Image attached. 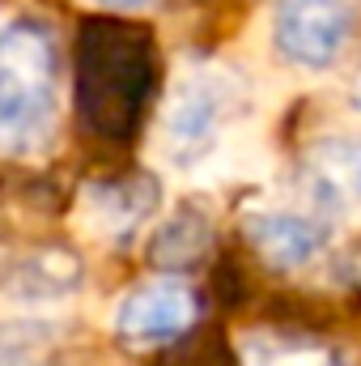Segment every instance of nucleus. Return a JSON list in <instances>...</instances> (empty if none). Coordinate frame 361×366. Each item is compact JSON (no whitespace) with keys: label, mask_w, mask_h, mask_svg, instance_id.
Segmentation results:
<instances>
[{"label":"nucleus","mask_w":361,"mask_h":366,"mask_svg":"<svg viewBox=\"0 0 361 366\" xmlns=\"http://www.w3.org/2000/svg\"><path fill=\"white\" fill-rule=\"evenodd\" d=\"M60 115V47L34 17L0 30V149L34 154Z\"/></svg>","instance_id":"nucleus-1"},{"label":"nucleus","mask_w":361,"mask_h":366,"mask_svg":"<svg viewBox=\"0 0 361 366\" xmlns=\"http://www.w3.org/2000/svg\"><path fill=\"white\" fill-rule=\"evenodd\" d=\"M153 86V60H149V43L136 39L128 26H93L86 30V47H81V107L86 119L102 137H132L136 119L145 115Z\"/></svg>","instance_id":"nucleus-2"},{"label":"nucleus","mask_w":361,"mask_h":366,"mask_svg":"<svg viewBox=\"0 0 361 366\" xmlns=\"http://www.w3.org/2000/svg\"><path fill=\"white\" fill-rule=\"evenodd\" d=\"M238 107V81L213 64L187 69L166 94L162 107V149L175 167L204 162L217 141L225 137V124Z\"/></svg>","instance_id":"nucleus-3"},{"label":"nucleus","mask_w":361,"mask_h":366,"mask_svg":"<svg viewBox=\"0 0 361 366\" xmlns=\"http://www.w3.org/2000/svg\"><path fill=\"white\" fill-rule=\"evenodd\" d=\"M200 320V294L183 281V277H153L132 285L111 315V328L123 345L136 350H153V345H171L187 337Z\"/></svg>","instance_id":"nucleus-4"},{"label":"nucleus","mask_w":361,"mask_h":366,"mask_svg":"<svg viewBox=\"0 0 361 366\" xmlns=\"http://www.w3.org/2000/svg\"><path fill=\"white\" fill-rule=\"evenodd\" d=\"M353 34V0H280L272 17L276 51L298 69H327Z\"/></svg>","instance_id":"nucleus-5"},{"label":"nucleus","mask_w":361,"mask_h":366,"mask_svg":"<svg viewBox=\"0 0 361 366\" xmlns=\"http://www.w3.org/2000/svg\"><path fill=\"white\" fill-rule=\"evenodd\" d=\"M162 200V183L153 175H123V179L86 183L77 196V226L102 243H128Z\"/></svg>","instance_id":"nucleus-6"},{"label":"nucleus","mask_w":361,"mask_h":366,"mask_svg":"<svg viewBox=\"0 0 361 366\" xmlns=\"http://www.w3.org/2000/svg\"><path fill=\"white\" fill-rule=\"evenodd\" d=\"M243 239L268 269H306L327 247V230L315 217L293 213V209L247 213L243 217Z\"/></svg>","instance_id":"nucleus-7"},{"label":"nucleus","mask_w":361,"mask_h":366,"mask_svg":"<svg viewBox=\"0 0 361 366\" xmlns=\"http://www.w3.org/2000/svg\"><path fill=\"white\" fill-rule=\"evenodd\" d=\"M310 196L323 209L361 204V137H323L310 145L306 158Z\"/></svg>","instance_id":"nucleus-8"},{"label":"nucleus","mask_w":361,"mask_h":366,"mask_svg":"<svg viewBox=\"0 0 361 366\" xmlns=\"http://www.w3.org/2000/svg\"><path fill=\"white\" fill-rule=\"evenodd\" d=\"M77 285H81V260L68 247H43L21 256L9 281L13 298L21 302H56V298H68Z\"/></svg>","instance_id":"nucleus-9"},{"label":"nucleus","mask_w":361,"mask_h":366,"mask_svg":"<svg viewBox=\"0 0 361 366\" xmlns=\"http://www.w3.org/2000/svg\"><path fill=\"white\" fill-rule=\"evenodd\" d=\"M208 247H213V222H208V213L183 204L175 217H166L158 226V234L149 243V260L158 269H166V273H183V269L200 264L208 256Z\"/></svg>","instance_id":"nucleus-10"},{"label":"nucleus","mask_w":361,"mask_h":366,"mask_svg":"<svg viewBox=\"0 0 361 366\" xmlns=\"http://www.w3.org/2000/svg\"><path fill=\"white\" fill-rule=\"evenodd\" d=\"M13 269H17V256H13V247L0 239V290H9V281H13Z\"/></svg>","instance_id":"nucleus-11"},{"label":"nucleus","mask_w":361,"mask_h":366,"mask_svg":"<svg viewBox=\"0 0 361 366\" xmlns=\"http://www.w3.org/2000/svg\"><path fill=\"white\" fill-rule=\"evenodd\" d=\"M102 9H141V4H149V0H98Z\"/></svg>","instance_id":"nucleus-12"},{"label":"nucleus","mask_w":361,"mask_h":366,"mask_svg":"<svg viewBox=\"0 0 361 366\" xmlns=\"http://www.w3.org/2000/svg\"><path fill=\"white\" fill-rule=\"evenodd\" d=\"M353 107L361 111V81H357V90H353Z\"/></svg>","instance_id":"nucleus-13"}]
</instances>
